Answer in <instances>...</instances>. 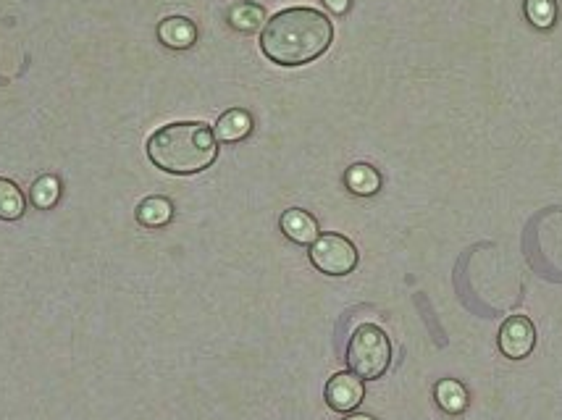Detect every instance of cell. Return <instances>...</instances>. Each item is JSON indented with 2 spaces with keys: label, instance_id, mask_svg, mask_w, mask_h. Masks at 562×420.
<instances>
[{
  "label": "cell",
  "instance_id": "obj_1",
  "mask_svg": "<svg viewBox=\"0 0 562 420\" xmlns=\"http://www.w3.org/2000/svg\"><path fill=\"white\" fill-rule=\"evenodd\" d=\"M334 27L316 8H287L266 21L260 32V50L279 66H305L331 48Z\"/></svg>",
  "mask_w": 562,
  "mask_h": 420
},
{
  "label": "cell",
  "instance_id": "obj_2",
  "mask_svg": "<svg viewBox=\"0 0 562 420\" xmlns=\"http://www.w3.org/2000/svg\"><path fill=\"white\" fill-rule=\"evenodd\" d=\"M148 158L166 174H200L218 158V140L203 121H176L150 134Z\"/></svg>",
  "mask_w": 562,
  "mask_h": 420
},
{
  "label": "cell",
  "instance_id": "obj_3",
  "mask_svg": "<svg viewBox=\"0 0 562 420\" xmlns=\"http://www.w3.org/2000/svg\"><path fill=\"white\" fill-rule=\"evenodd\" d=\"M345 360L350 373H355L363 381L381 378L392 363V342L376 323H363L352 331Z\"/></svg>",
  "mask_w": 562,
  "mask_h": 420
},
{
  "label": "cell",
  "instance_id": "obj_4",
  "mask_svg": "<svg viewBox=\"0 0 562 420\" xmlns=\"http://www.w3.org/2000/svg\"><path fill=\"white\" fill-rule=\"evenodd\" d=\"M310 263L326 276H347L358 266V250L342 234H321L310 245Z\"/></svg>",
  "mask_w": 562,
  "mask_h": 420
},
{
  "label": "cell",
  "instance_id": "obj_5",
  "mask_svg": "<svg viewBox=\"0 0 562 420\" xmlns=\"http://www.w3.org/2000/svg\"><path fill=\"white\" fill-rule=\"evenodd\" d=\"M536 329L526 315H510L499 329V352L510 360H523L534 352Z\"/></svg>",
  "mask_w": 562,
  "mask_h": 420
},
{
  "label": "cell",
  "instance_id": "obj_6",
  "mask_svg": "<svg viewBox=\"0 0 562 420\" xmlns=\"http://www.w3.org/2000/svg\"><path fill=\"white\" fill-rule=\"evenodd\" d=\"M324 397L331 410L352 413V410H358L363 397H366V386H363V378H358L355 373H337V376L329 378Z\"/></svg>",
  "mask_w": 562,
  "mask_h": 420
},
{
  "label": "cell",
  "instance_id": "obj_7",
  "mask_svg": "<svg viewBox=\"0 0 562 420\" xmlns=\"http://www.w3.org/2000/svg\"><path fill=\"white\" fill-rule=\"evenodd\" d=\"M284 237L292 239L295 245H313L318 237H321V229H318V221L310 216L308 210L300 208H289L281 213L279 221Z\"/></svg>",
  "mask_w": 562,
  "mask_h": 420
},
{
  "label": "cell",
  "instance_id": "obj_8",
  "mask_svg": "<svg viewBox=\"0 0 562 420\" xmlns=\"http://www.w3.org/2000/svg\"><path fill=\"white\" fill-rule=\"evenodd\" d=\"M253 116L245 111V108H232L218 116L216 126H213V134H216L218 142L224 145H234V142L247 140L253 134Z\"/></svg>",
  "mask_w": 562,
  "mask_h": 420
},
{
  "label": "cell",
  "instance_id": "obj_9",
  "mask_svg": "<svg viewBox=\"0 0 562 420\" xmlns=\"http://www.w3.org/2000/svg\"><path fill=\"white\" fill-rule=\"evenodd\" d=\"M158 40L171 50H190L197 42L195 21L187 16H169L158 24Z\"/></svg>",
  "mask_w": 562,
  "mask_h": 420
},
{
  "label": "cell",
  "instance_id": "obj_10",
  "mask_svg": "<svg viewBox=\"0 0 562 420\" xmlns=\"http://www.w3.org/2000/svg\"><path fill=\"white\" fill-rule=\"evenodd\" d=\"M134 218H137V224L145 226V229H161V226H166L171 218H174V205H171L169 197L150 195L137 205Z\"/></svg>",
  "mask_w": 562,
  "mask_h": 420
},
{
  "label": "cell",
  "instance_id": "obj_11",
  "mask_svg": "<svg viewBox=\"0 0 562 420\" xmlns=\"http://www.w3.org/2000/svg\"><path fill=\"white\" fill-rule=\"evenodd\" d=\"M229 24H232L237 32H245V35H253L258 29L266 27V8L258 6V3H250V0H242V3H234L226 14Z\"/></svg>",
  "mask_w": 562,
  "mask_h": 420
},
{
  "label": "cell",
  "instance_id": "obj_12",
  "mask_svg": "<svg viewBox=\"0 0 562 420\" xmlns=\"http://www.w3.org/2000/svg\"><path fill=\"white\" fill-rule=\"evenodd\" d=\"M345 184L352 195L371 197L381 189V174L368 163H355L345 171Z\"/></svg>",
  "mask_w": 562,
  "mask_h": 420
},
{
  "label": "cell",
  "instance_id": "obj_13",
  "mask_svg": "<svg viewBox=\"0 0 562 420\" xmlns=\"http://www.w3.org/2000/svg\"><path fill=\"white\" fill-rule=\"evenodd\" d=\"M434 397H436V405L442 407L444 413L460 415L468 410V389H465L460 381H455V378H444V381H439L434 389Z\"/></svg>",
  "mask_w": 562,
  "mask_h": 420
},
{
  "label": "cell",
  "instance_id": "obj_14",
  "mask_svg": "<svg viewBox=\"0 0 562 420\" xmlns=\"http://www.w3.org/2000/svg\"><path fill=\"white\" fill-rule=\"evenodd\" d=\"M29 200H32L37 210L56 208V203L61 200V179L56 174L37 176L32 187H29Z\"/></svg>",
  "mask_w": 562,
  "mask_h": 420
},
{
  "label": "cell",
  "instance_id": "obj_15",
  "mask_svg": "<svg viewBox=\"0 0 562 420\" xmlns=\"http://www.w3.org/2000/svg\"><path fill=\"white\" fill-rule=\"evenodd\" d=\"M27 210V197L19 184L0 179V221H19Z\"/></svg>",
  "mask_w": 562,
  "mask_h": 420
},
{
  "label": "cell",
  "instance_id": "obj_16",
  "mask_svg": "<svg viewBox=\"0 0 562 420\" xmlns=\"http://www.w3.org/2000/svg\"><path fill=\"white\" fill-rule=\"evenodd\" d=\"M526 19L536 29H549L557 21V0H526Z\"/></svg>",
  "mask_w": 562,
  "mask_h": 420
},
{
  "label": "cell",
  "instance_id": "obj_17",
  "mask_svg": "<svg viewBox=\"0 0 562 420\" xmlns=\"http://www.w3.org/2000/svg\"><path fill=\"white\" fill-rule=\"evenodd\" d=\"M324 6L329 8L331 14L342 16V14H347V11H350L352 0H324Z\"/></svg>",
  "mask_w": 562,
  "mask_h": 420
},
{
  "label": "cell",
  "instance_id": "obj_18",
  "mask_svg": "<svg viewBox=\"0 0 562 420\" xmlns=\"http://www.w3.org/2000/svg\"><path fill=\"white\" fill-rule=\"evenodd\" d=\"M342 420H376V418H371V415L366 413H347Z\"/></svg>",
  "mask_w": 562,
  "mask_h": 420
}]
</instances>
